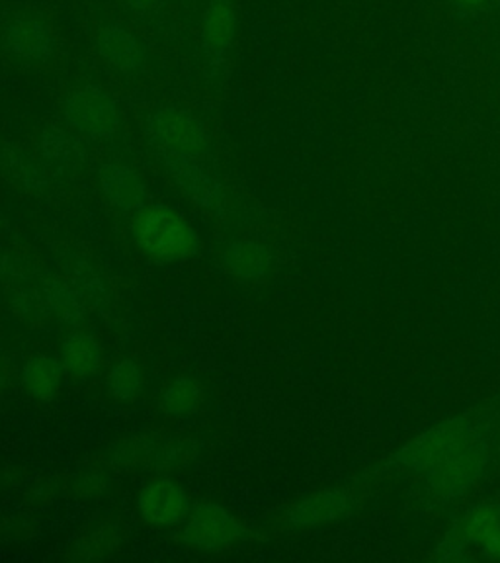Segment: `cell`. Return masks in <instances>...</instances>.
Listing matches in <instances>:
<instances>
[{"label": "cell", "instance_id": "cell-1", "mask_svg": "<svg viewBox=\"0 0 500 563\" xmlns=\"http://www.w3.org/2000/svg\"><path fill=\"white\" fill-rule=\"evenodd\" d=\"M489 462V442L467 417L438 422L397 450L391 464L424 474L440 503L462 497L481 477Z\"/></svg>", "mask_w": 500, "mask_h": 563}, {"label": "cell", "instance_id": "cell-2", "mask_svg": "<svg viewBox=\"0 0 500 563\" xmlns=\"http://www.w3.org/2000/svg\"><path fill=\"white\" fill-rule=\"evenodd\" d=\"M145 132L157 153L200 158L211 153L210 133L200 118L185 106H158L147 115Z\"/></svg>", "mask_w": 500, "mask_h": 563}, {"label": "cell", "instance_id": "cell-3", "mask_svg": "<svg viewBox=\"0 0 500 563\" xmlns=\"http://www.w3.org/2000/svg\"><path fill=\"white\" fill-rule=\"evenodd\" d=\"M140 245L158 258H186L198 253L200 241L188 221L165 206L143 208L133 225Z\"/></svg>", "mask_w": 500, "mask_h": 563}, {"label": "cell", "instance_id": "cell-4", "mask_svg": "<svg viewBox=\"0 0 500 563\" xmlns=\"http://www.w3.org/2000/svg\"><path fill=\"white\" fill-rule=\"evenodd\" d=\"M63 115L70 130L90 140H112L122 125V110L114 97L95 82L70 90L63 100Z\"/></svg>", "mask_w": 500, "mask_h": 563}, {"label": "cell", "instance_id": "cell-5", "mask_svg": "<svg viewBox=\"0 0 500 563\" xmlns=\"http://www.w3.org/2000/svg\"><path fill=\"white\" fill-rule=\"evenodd\" d=\"M500 527V503H477L456 520L448 537L440 542L434 558L446 563H471V548L481 550L492 530Z\"/></svg>", "mask_w": 500, "mask_h": 563}, {"label": "cell", "instance_id": "cell-6", "mask_svg": "<svg viewBox=\"0 0 500 563\" xmlns=\"http://www.w3.org/2000/svg\"><path fill=\"white\" fill-rule=\"evenodd\" d=\"M2 42L20 62L45 65L57 52V37L42 14L20 12L2 30Z\"/></svg>", "mask_w": 500, "mask_h": 563}, {"label": "cell", "instance_id": "cell-7", "mask_svg": "<svg viewBox=\"0 0 500 563\" xmlns=\"http://www.w3.org/2000/svg\"><path fill=\"white\" fill-rule=\"evenodd\" d=\"M97 52L108 69L125 79L141 77L149 67V52L145 44L120 24H105L98 30Z\"/></svg>", "mask_w": 500, "mask_h": 563}, {"label": "cell", "instance_id": "cell-8", "mask_svg": "<svg viewBox=\"0 0 500 563\" xmlns=\"http://www.w3.org/2000/svg\"><path fill=\"white\" fill-rule=\"evenodd\" d=\"M157 155L163 167L167 168L168 175L175 178L176 185L180 186L193 202L210 211L223 208L225 202L223 186L218 183L215 176L211 175L210 168L203 165V158L170 155V153H157Z\"/></svg>", "mask_w": 500, "mask_h": 563}, {"label": "cell", "instance_id": "cell-9", "mask_svg": "<svg viewBox=\"0 0 500 563\" xmlns=\"http://www.w3.org/2000/svg\"><path fill=\"white\" fill-rule=\"evenodd\" d=\"M237 34V7L235 0H208L202 18V49L211 70L220 69L227 62L231 45Z\"/></svg>", "mask_w": 500, "mask_h": 563}, {"label": "cell", "instance_id": "cell-10", "mask_svg": "<svg viewBox=\"0 0 500 563\" xmlns=\"http://www.w3.org/2000/svg\"><path fill=\"white\" fill-rule=\"evenodd\" d=\"M245 530L220 505H200L186 527L185 540L200 550H221L243 537Z\"/></svg>", "mask_w": 500, "mask_h": 563}, {"label": "cell", "instance_id": "cell-11", "mask_svg": "<svg viewBox=\"0 0 500 563\" xmlns=\"http://www.w3.org/2000/svg\"><path fill=\"white\" fill-rule=\"evenodd\" d=\"M100 186L108 202L118 210L135 211L145 208L147 186L132 167L108 163L100 168Z\"/></svg>", "mask_w": 500, "mask_h": 563}, {"label": "cell", "instance_id": "cell-12", "mask_svg": "<svg viewBox=\"0 0 500 563\" xmlns=\"http://www.w3.org/2000/svg\"><path fill=\"white\" fill-rule=\"evenodd\" d=\"M140 507L143 517L155 525H176L188 512V497L178 485L163 479L143 489Z\"/></svg>", "mask_w": 500, "mask_h": 563}, {"label": "cell", "instance_id": "cell-13", "mask_svg": "<svg viewBox=\"0 0 500 563\" xmlns=\"http://www.w3.org/2000/svg\"><path fill=\"white\" fill-rule=\"evenodd\" d=\"M348 505H351V499L341 489L319 493L293 507L290 512V522L298 527H311V525L341 519L348 510Z\"/></svg>", "mask_w": 500, "mask_h": 563}, {"label": "cell", "instance_id": "cell-14", "mask_svg": "<svg viewBox=\"0 0 500 563\" xmlns=\"http://www.w3.org/2000/svg\"><path fill=\"white\" fill-rule=\"evenodd\" d=\"M223 264L229 273L237 274L241 278H260L268 264L270 255L264 246L251 243V241H235L225 249Z\"/></svg>", "mask_w": 500, "mask_h": 563}, {"label": "cell", "instance_id": "cell-15", "mask_svg": "<svg viewBox=\"0 0 500 563\" xmlns=\"http://www.w3.org/2000/svg\"><path fill=\"white\" fill-rule=\"evenodd\" d=\"M63 368L75 378H85L100 366V349L87 334H70L62 349Z\"/></svg>", "mask_w": 500, "mask_h": 563}, {"label": "cell", "instance_id": "cell-16", "mask_svg": "<svg viewBox=\"0 0 500 563\" xmlns=\"http://www.w3.org/2000/svg\"><path fill=\"white\" fill-rule=\"evenodd\" d=\"M62 366L49 356H34L24 368V386L37 399H52L59 391Z\"/></svg>", "mask_w": 500, "mask_h": 563}, {"label": "cell", "instance_id": "cell-17", "mask_svg": "<svg viewBox=\"0 0 500 563\" xmlns=\"http://www.w3.org/2000/svg\"><path fill=\"white\" fill-rule=\"evenodd\" d=\"M202 396V387L196 379L180 378L167 387L163 404L168 413L182 417V415L193 413L200 407Z\"/></svg>", "mask_w": 500, "mask_h": 563}, {"label": "cell", "instance_id": "cell-18", "mask_svg": "<svg viewBox=\"0 0 500 563\" xmlns=\"http://www.w3.org/2000/svg\"><path fill=\"white\" fill-rule=\"evenodd\" d=\"M141 369L133 361H123L108 376V389L118 399H132L141 387Z\"/></svg>", "mask_w": 500, "mask_h": 563}, {"label": "cell", "instance_id": "cell-19", "mask_svg": "<svg viewBox=\"0 0 500 563\" xmlns=\"http://www.w3.org/2000/svg\"><path fill=\"white\" fill-rule=\"evenodd\" d=\"M452 14L459 22H475L487 16L500 0H446Z\"/></svg>", "mask_w": 500, "mask_h": 563}, {"label": "cell", "instance_id": "cell-20", "mask_svg": "<svg viewBox=\"0 0 500 563\" xmlns=\"http://www.w3.org/2000/svg\"><path fill=\"white\" fill-rule=\"evenodd\" d=\"M123 9L137 16H149L165 7V0H118Z\"/></svg>", "mask_w": 500, "mask_h": 563}, {"label": "cell", "instance_id": "cell-21", "mask_svg": "<svg viewBox=\"0 0 500 563\" xmlns=\"http://www.w3.org/2000/svg\"><path fill=\"white\" fill-rule=\"evenodd\" d=\"M479 552L489 562H500V527L492 530L491 537L485 540V544L481 545Z\"/></svg>", "mask_w": 500, "mask_h": 563}, {"label": "cell", "instance_id": "cell-22", "mask_svg": "<svg viewBox=\"0 0 500 563\" xmlns=\"http://www.w3.org/2000/svg\"><path fill=\"white\" fill-rule=\"evenodd\" d=\"M499 449H500V444H499Z\"/></svg>", "mask_w": 500, "mask_h": 563}]
</instances>
